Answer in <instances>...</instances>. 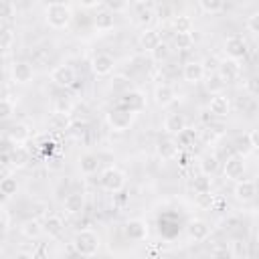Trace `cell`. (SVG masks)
<instances>
[{
  "label": "cell",
  "mask_w": 259,
  "mask_h": 259,
  "mask_svg": "<svg viewBox=\"0 0 259 259\" xmlns=\"http://www.w3.org/2000/svg\"><path fill=\"white\" fill-rule=\"evenodd\" d=\"M150 55H152V59H154L156 63H162V61H166V59L170 57V49H168V45H166V42H160V45H158Z\"/></svg>",
  "instance_id": "38"
},
{
  "label": "cell",
  "mask_w": 259,
  "mask_h": 259,
  "mask_svg": "<svg viewBox=\"0 0 259 259\" xmlns=\"http://www.w3.org/2000/svg\"><path fill=\"white\" fill-rule=\"evenodd\" d=\"M28 138H30V130L24 123H14L6 130V140L12 142L14 146H22Z\"/></svg>",
  "instance_id": "21"
},
{
  "label": "cell",
  "mask_w": 259,
  "mask_h": 259,
  "mask_svg": "<svg viewBox=\"0 0 259 259\" xmlns=\"http://www.w3.org/2000/svg\"><path fill=\"white\" fill-rule=\"evenodd\" d=\"M51 81L59 87H71L77 81V73L71 65H59L51 71Z\"/></svg>",
  "instance_id": "8"
},
{
  "label": "cell",
  "mask_w": 259,
  "mask_h": 259,
  "mask_svg": "<svg viewBox=\"0 0 259 259\" xmlns=\"http://www.w3.org/2000/svg\"><path fill=\"white\" fill-rule=\"evenodd\" d=\"M10 77H12V81L16 85H28L32 81V77H34V69L26 61H16L10 67Z\"/></svg>",
  "instance_id": "6"
},
{
  "label": "cell",
  "mask_w": 259,
  "mask_h": 259,
  "mask_svg": "<svg viewBox=\"0 0 259 259\" xmlns=\"http://www.w3.org/2000/svg\"><path fill=\"white\" fill-rule=\"evenodd\" d=\"M97 168H99V158L95 154H83L79 158V170H81V174H85V176L95 174Z\"/></svg>",
  "instance_id": "27"
},
{
  "label": "cell",
  "mask_w": 259,
  "mask_h": 259,
  "mask_svg": "<svg viewBox=\"0 0 259 259\" xmlns=\"http://www.w3.org/2000/svg\"><path fill=\"white\" fill-rule=\"evenodd\" d=\"M186 127V119L182 113H168L164 117V132L168 136H178Z\"/></svg>",
  "instance_id": "20"
},
{
  "label": "cell",
  "mask_w": 259,
  "mask_h": 259,
  "mask_svg": "<svg viewBox=\"0 0 259 259\" xmlns=\"http://www.w3.org/2000/svg\"><path fill=\"white\" fill-rule=\"evenodd\" d=\"M73 247L81 257H93V255H97V251L101 247V241H99V235L95 231L81 229L73 239Z\"/></svg>",
  "instance_id": "2"
},
{
  "label": "cell",
  "mask_w": 259,
  "mask_h": 259,
  "mask_svg": "<svg viewBox=\"0 0 259 259\" xmlns=\"http://www.w3.org/2000/svg\"><path fill=\"white\" fill-rule=\"evenodd\" d=\"M132 2H136V4H142V2H146V0H132Z\"/></svg>",
  "instance_id": "51"
},
{
  "label": "cell",
  "mask_w": 259,
  "mask_h": 259,
  "mask_svg": "<svg viewBox=\"0 0 259 259\" xmlns=\"http://www.w3.org/2000/svg\"><path fill=\"white\" fill-rule=\"evenodd\" d=\"M225 55H227L229 59H235V61L243 59V57L247 55V42H245V38L239 36V34L229 36V38L225 40Z\"/></svg>",
  "instance_id": "9"
},
{
  "label": "cell",
  "mask_w": 259,
  "mask_h": 259,
  "mask_svg": "<svg viewBox=\"0 0 259 259\" xmlns=\"http://www.w3.org/2000/svg\"><path fill=\"white\" fill-rule=\"evenodd\" d=\"M245 89H247V93H251V95H259V79H257V77H249V79L245 81Z\"/></svg>",
  "instance_id": "44"
},
{
  "label": "cell",
  "mask_w": 259,
  "mask_h": 259,
  "mask_svg": "<svg viewBox=\"0 0 259 259\" xmlns=\"http://www.w3.org/2000/svg\"><path fill=\"white\" fill-rule=\"evenodd\" d=\"M113 67H115V59L107 53H97L93 55L91 59V71L95 77H107L113 73Z\"/></svg>",
  "instance_id": "5"
},
{
  "label": "cell",
  "mask_w": 259,
  "mask_h": 259,
  "mask_svg": "<svg viewBox=\"0 0 259 259\" xmlns=\"http://www.w3.org/2000/svg\"><path fill=\"white\" fill-rule=\"evenodd\" d=\"M200 172L202 174H206V176H212L217 170H219V158L214 156V154H206V156H202L200 158Z\"/></svg>",
  "instance_id": "28"
},
{
  "label": "cell",
  "mask_w": 259,
  "mask_h": 259,
  "mask_svg": "<svg viewBox=\"0 0 259 259\" xmlns=\"http://www.w3.org/2000/svg\"><path fill=\"white\" fill-rule=\"evenodd\" d=\"M42 227H45V233H47L49 237H59V235L63 233V229H65V223H63L61 217H57V214H49V217L45 219Z\"/></svg>",
  "instance_id": "26"
},
{
  "label": "cell",
  "mask_w": 259,
  "mask_h": 259,
  "mask_svg": "<svg viewBox=\"0 0 259 259\" xmlns=\"http://www.w3.org/2000/svg\"><path fill=\"white\" fill-rule=\"evenodd\" d=\"M245 158L243 156H239V154H235V156H231V158H227V162H225V166H223V174H225V178L227 180H241L243 178V174H245Z\"/></svg>",
  "instance_id": "7"
},
{
  "label": "cell",
  "mask_w": 259,
  "mask_h": 259,
  "mask_svg": "<svg viewBox=\"0 0 259 259\" xmlns=\"http://www.w3.org/2000/svg\"><path fill=\"white\" fill-rule=\"evenodd\" d=\"M198 4H200V8H202L206 14H217V12L223 10L225 0H198Z\"/></svg>",
  "instance_id": "34"
},
{
  "label": "cell",
  "mask_w": 259,
  "mask_h": 259,
  "mask_svg": "<svg viewBox=\"0 0 259 259\" xmlns=\"http://www.w3.org/2000/svg\"><path fill=\"white\" fill-rule=\"evenodd\" d=\"M16 190H18V182H16V178L4 174L2 180H0V192H2V196H4V198H10V196L16 194Z\"/></svg>",
  "instance_id": "30"
},
{
  "label": "cell",
  "mask_w": 259,
  "mask_h": 259,
  "mask_svg": "<svg viewBox=\"0 0 259 259\" xmlns=\"http://www.w3.org/2000/svg\"><path fill=\"white\" fill-rule=\"evenodd\" d=\"M208 111H210L212 115H217V117L229 115V111H231V101H229V97L223 95V93H214V95L210 97V101H208Z\"/></svg>",
  "instance_id": "17"
},
{
  "label": "cell",
  "mask_w": 259,
  "mask_h": 259,
  "mask_svg": "<svg viewBox=\"0 0 259 259\" xmlns=\"http://www.w3.org/2000/svg\"><path fill=\"white\" fill-rule=\"evenodd\" d=\"M257 194V184L255 180H237V186H235V198L239 202H251Z\"/></svg>",
  "instance_id": "12"
},
{
  "label": "cell",
  "mask_w": 259,
  "mask_h": 259,
  "mask_svg": "<svg viewBox=\"0 0 259 259\" xmlns=\"http://www.w3.org/2000/svg\"><path fill=\"white\" fill-rule=\"evenodd\" d=\"M45 20L51 28H57V30H63L71 24L73 20V10L69 4L65 2H49L47 8H45Z\"/></svg>",
  "instance_id": "1"
},
{
  "label": "cell",
  "mask_w": 259,
  "mask_h": 259,
  "mask_svg": "<svg viewBox=\"0 0 259 259\" xmlns=\"http://www.w3.org/2000/svg\"><path fill=\"white\" fill-rule=\"evenodd\" d=\"M172 26H174V32H192V20H190V16H186V14L174 16Z\"/></svg>",
  "instance_id": "33"
},
{
  "label": "cell",
  "mask_w": 259,
  "mask_h": 259,
  "mask_svg": "<svg viewBox=\"0 0 259 259\" xmlns=\"http://www.w3.org/2000/svg\"><path fill=\"white\" fill-rule=\"evenodd\" d=\"M204 75H206V69H204V65L198 63V61H190V63H186L184 69H182V77H184V81L190 83V85L200 83V81L204 79Z\"/></svg>",
  "instance_id": "11"
},
{
  "label": "cell",
  "mask_w": 259,
  "mask_h": 259,
  "mask_svg": "<svg viewBox=\"0 0 259 259\" xmlns=\"http://www.w3.org/2000/svg\"><path fill=\"white\" fill-rule=\"evenodd\" d=\"M176 142H178V146H192V142H194V132L192 130H188V127H184L178 136H176Z\"/></svg>",
  "instance_id": "40"
},
{
  "label": "cell",
  "mask_w": 259,
  "mask_h": 259,
  "mask_svg": "<svg viewBox=\"0 0 259 259\" xmlns=\"http://www.w3.org/2000/svg\"><path fill=\"white\" fill-rule=\"evenodd\" d=\"M138 42H140V49H142V51L152 53V51L162 42V36H160V32H158L156 28H144V30L140 32Z\"/></svg>",
  "instance_id": "14"
},
{
  "label": "cell",
  "mask_w": 259,
  "mask_h": 259,
  "mask_svg": "<svg viewBox=\"0 0 259 259\" xmlns=\"http://www.w3.org/2000/svg\"><path fill=\"white\" fill-rule=\"evenodd\" d=\"M99 182H101V186H103V190H107V192H121L123 190V186H125V174L121 172V170H117V168H107V170H103V174H101V178H99Z\"/></svg>",
  "instance_id": "4"
},
{
  "label": "cell",
  "mask_w": 259,
  "mask_h": 259,
  "mask_svg": "<svg viewBox=\"0 0 259 259\" xmlns=\"http://www.w3.org/2000/svg\"><path fill=\"white\" fill-rule=\"evenodd\" d=\"M186 233H188V237H190L192 241H198V243H200V241H206V239H208V235H210V227H208L204 221L194 219V221L188 223Z\"/></svg>",
  "instance_id": "18"
},
{
  "label": "cell",
  "mask_w": 259,
  "mask_h": 259,
  "mask_svg": "<svg viewBox=\"0 0 259 259\" xmlns=\"http://www.w3.org/2000/svg\"><path fill=\"white\" fill-rule=\"evenodd\" d=\"M247 138H249V142H251V148H253V150H259V127H257V130H251V132L247 134Z\"/></svg>",
  "instance_id": "48"
},
{
  "label": "cell",
  "mask_w": 259,
  "mask_h": 259,
  "mask_svg": "<svg viewBox=\"0 0 259 259\" xmlns=\"http://www.w3.org/2000/svg\"><path fill=\"white\" fill-rule=\"evenodd\" d=\"M136 115H138L136 111L117 105L115 109H109V111H107L105 121H107V125H109L113 132H125V130H130V127L134 125Z\"/></svg>",
  "instance_id": "3"
},
{
  "label": "cell",
  "mask_w": 259,
  "mask_h": 259,
  "mask_svg": "<svg viewBox=\"0 0 259 259\" xmlns=\"http://www.w3.org/2000/svg\"><path fill=\"white\" fill-rule=\"evenodd\" d=\"M0 227H2V235H6L8 229H10V214H8L6 206L0 208Z\"/></svg>",
  "instance_id": "42"
},
{
  "label": "cell",
  "mask_w": 259,
  "mask_h": 259,
  "mask_svg": "<svg viewBox=\"0 0 259 259\" xmlns=\"http://www.w3.org/2000/svg\"><path fill=\"white\" fill-rule=\"evenodd\" d=\"M154 101L158 107H168L176 101V91L168 85V83H160L156 89H154Z\"/></svg>",
  "instance_id": "16"
},
{
  "label": "cell",
  "mask_w": 259,
  "mask_h": 259,
  "mask_svg": "<svg viewBox=\"0 0 259 259\" xmlns=\"http://www.w3.org/2000/svg\"><path fill=\"white\" fill-rule=\"evenodd\" d=\"M49 123H51L55 130H67V127H69V115H67V113H59V111H55V113L51 115Z\"/></svg>",
  "instance_id": "35"
},
{
  "label": "cell",
  "mask_w": 259,
  "mask_h": 259,
  "mask_svg": "<svg viewBox=\"0 0 259 259\" xmlns=\"http://www.w3.org/2000/svg\"><path fill=\"white\" fill-rule=\"evenodd\" d=\"M77 2H79V4L83 6V8H95L99 0H77Z\"/></svg>",
  "instance_id": "49"
},
{
  "label": "cell",
  "mask_w": 259,
  "mask_h": 259,
  "mask_svg": "<svg viewBox=\"0 0 259 259\" xmlns=\"http://www.w3.org/2000/svg\"><path fill=\"white\" fill-rule=\"evenodd\" d=\"M71 107H73V105H71L69 99H59L55 111H59V113H67V115H69V113H71Z\"/></svg>",
  "instance_id": "47"
},
{
  "label": "cell",
  "mask_w": 259,
  "mask_h": 259,
  "mask_svg": "<svg viewBox=\"0 0 259 259\" xmlns=\"http://www.w3.org/2000/svg\"><path fill=\"white\" fill-rule=\"evenodd\" d=\"M28 162H30V152L24 146H14V150L10 152V166L14 170H20L28 166Z\"/></svg>",
  "instance_id": "23"
},
{
  "label": "cell",
  "mask_w": 259,
  "mask_h": 259,
  "mask_svg": "<svg viewBox=\"0 0 259 259\" xmlns=\"http://www.w3.org/2000/svg\"><path fill=\"white\" fill-rule=\"evenodd\" d=\"M138 14H140V18H138V20H140L142 24H148V22H152V20H154V10H152V8L140 10Z\"/></svg>",
  "instance_id": "46"
},
{
  "label": "cell",
  "mask_w": 259,
  "mask_h": 259,
  "mask_svg": "<svg viewBox=\"0 0 259 259\" xmlns=\"http://www.w3.org/2000/svg\"><path fill=\"white\" fill-rule=\"evenodd\" d=\"M208 91H212V93H221V89L225 87V81L219 77V75H214V77H208Z\"/></svg>",
  "instance_id": "41"
},
{
  "label": "cell",
  "mask_w": 259,
  "mask_h": 259,
  "mask_svg": "<svg viewBox=\"0 0 259 259\" xmlns=\"http://www.w3.org/2000/svg\"><path fill=\"white\" fill-rule=\"evenodd\" d=\"M16 16V4L12 0H2V20L8 22Z\"/></svg>",
  "instance_id": "39"
},
{
  "label": "cell",
  "mask_w": 259,
  "mask_h": 259,
  "mask_svg": "<svg viewBox=\"0 0 259 259\" xmlns=\"http://www.w3.org/2000/svg\"><path fill=\"white\" fill-rule=\"evenodd\" d=\"M247 28H249L251 32L259 34V12H255V14L249 16V20H247Z\"/></svg>",
  "instance_id": "45"
},
{
  "label": "cell",
  "mask_w": 259,
  "mask_h": 259,
  "mask_svg": "<svg viewBox=\"0 0 259 259\" xmlns=\"http://www.w3.org/2000/svg\"><path fill=\"white\" fill-rule=\"evenodd\" d=\"M123 235L132 241H144L148 237V223L142 219H132L123 225Z\"/></svg>",
  "instance_id": "10"
},
{
  "label": "cell",
  "mask_w": 259,
  "mask_h": 259,
  "mask_svg": "<svg viewBox=\"0 0 259 259\" xmlns=\"http://www.w3.org/2000/svg\"><path fill=\"white\" fill-rule=\"evenodd\" d=\"M198 206H202V208H210L212 206V202H214V196L210 194V192H202V194H198Z\"/></svg>",
  "instance_id": "43"
},
{
  "label": "cell",
  "mask_w": 259,
  "mask_h": 259,
  "mask_svg": "<svg viewBox=\"0 0 259 259\" xmlns=\"http://www.w3.org/2000/svg\"><path fill=\"white\" fill-rule=\"evenodd\" d=\"M229 255L235 257V259H247V257H249V247H247V243L241 241V239L231 241V245H229Z\"/></svg>",
  "instance_id": "29"
},
{
  "label": "cell",
  "mask_w": 259,
  "mask_h": 259,
  "mask_svg": "<svg viewBox=\"0 0 259 259\" xmlns=\"http://www.w3.org/2000/svg\"><path fill=\"white\" fill-rule=\"evenodd\" d=\"M117 105H121V107H125V109H132V111H142L144 107H146V99H144V93H140V91H125L123 93V97L119 99V103Z\"/></svg>",
  "instance_id": "13"
},
{
  "label": "cell",
  "mask_w": 259,
  "mask_h": 259,
  "mask_svg": "<svg viewBox=\"0 0 259 259\" xmlns=\"http://www.w3.org/2000/svg\"><path fill=\"white\" fill-rule=\"evenodd\" d=\"M63 208L67 214H79L85 208V196L81 192H71L63 200Z\"/></svg>",
  "instance_id": "22"
},
{
  "label": "cell",
  "mask_w": 259,
  "mask_h": 259,
  "mask_svg": "<svg viewBox=\"0 0 259 259\" xmlns=\"http://www.w3.org/2000/svg\"><path fill=\"white\" fill-rule=\"evenodd\" d=\"M194 192L196 194H202V192H210V180H208V176L206 174H202L200 172V176H196L194 178Z\"/></svg>",
  "instance_id": "36"
},
{
  "label": "cell",
  "mask_w": 259,
  "mask_h": 259,
  "mask_svg": "<svg viewBox=\"0 0 259 259\" xmlns=\"http://www.w3.org/2000/svg\"><path fill=\"white\" fill-rule=\"evenodd\" d=\"M12 45H14V32H12L10 26H4V30H2V53L8 55Z\"/></svg>",
  "instance_id": "37"
},
{
  "label": "cell",
  "mask_w": 259,
  "mask_h": 259,
  "mask_svg": "<svg viewBox=\"0 0 259 259\" xmlns=\"http://www.w3.org/2000/svg\"><path fill=\"white\" fill-rule=\"evenodd\" d=\"M16 111V101L6 93L4 97H2V101H0V117L6 121V119H10L12 117V113Z\"/></svg>",
  "instance_id": "31"
},
{
  "label": "cell",
  "mask_w": 259,
  "mask_h": 259,
  "mask_svg": "<svg viewBox=\"0 0 259 259\" xmlns=\"http://www.w3.org/2000/svg\"><path fill=\"white\" fill-rule=\"evenodd\" d=\"M93 26L97 32H107V30H113L115 28V12L111 10H101L95 14L93 18Z\"/></svg>",
  "instance_id": "19"
},
{
  "label": "cell",
  "mask_w": 259,
  "mask_h": 259,
  "mask_svg": "<svg viewBox=\"0 0 259 259\" xmlns=\"http://www.w3.org/2000/svg\"><path fill=\"white\" fill-rule=\"evenodd\" d=\"M20 233H22V237H26V239H38V237L45 233V227H42L40 221H36V219H28V221L22 223Z\"/></svg>",
  "instance_id": "25"
},
{
  "label": "cell",
  "mask_w": 259,
  "mask_h": 259,
  "mask_svg": "<svg viewBox=\"0 0 259 259\" xmlns=\"http://www.w3.org/2000/svg\"><path fill=\"white\" fill-rule=\"evenodd\" d=\"M239 73H241V67H239V61H235V59H225V61H221V65H219V77L225 81V83H231V81H235L237 77H239Z\"/></svg>",
  "instance_id": "15"
},
{
  "label": "cell",
  "mask_w": 259,
  "mask_h": 259,
  "mask_svg": "<svg viewBox=\"0 0 259 259\" xmlns=\"http://www.w3.org/2000/svg\"><path fill=\"white\" fill-rule=\"evenodd\" d=\"M192 45H194L192 32H176V36H174V47H176L178 51H188V49H192Z\"/></svg>",
  "instance_id": "32"
},
{
  "label": "cell",
  "mask_w": 259,
  "mask_h": 259,
  "mask_svg": "<svg viewBox=\"0 0 259 259\" xmlns=\"http://www.w3.org/2000/svg\"><path fill=\"white\" fill-rule=\"evenodd\" d=\"M107 2H109V6L113 8V12H115V10H121V8L125 6V4L121 2V0H107Z\"/></svg>",
  "instance_id": "50"
},
{
  "label": "cell",
  "mask_w": 259,
  "mask_h": 259,
  "mask_svg": "<svg viewBox=\"0 0 259 259\" xmlns=\"http://www.w3.org/2000/svg\"><path fill=\"white\" fill-rule=\"evenodd\" d=\"M178 152H180V146H178L176 140H170L168 138V140H162L158 144V156L162 160H174L178 156Z\"/></svg>",
  "instance_id": "24"
}]
</instances>
